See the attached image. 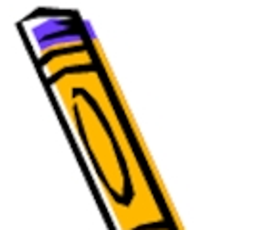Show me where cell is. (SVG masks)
I'll use <instances>...</instances> for the list:
<instances>
[{
	"label": "cell",
	"instance_id": "obj_1",
	"mask_svg": "<svg viewBox=\"0 0 255 230\" xmlns=\"http://www.w3.org/2000/svg\"><path fill=\"white\" fill-rule=\"evenodd\" d=\"M75 100H79L77 119L81 123V134L85 138V144L100 177L106 180V186L110 190L108 194L110 196L117 194V200L121 202V205H127V202H130L132 198V190L127 177V169L121 161H117L121 153L117 148V140H112L108 127H104V123L100 127V117L96 114V108L92 104L83 102V94Z\"/></svg>",
	"mask_w": 255,
	"mask_h": 230
},
{
	"label": "cell",
	"instance_id": "obj_2",
	"mask_svg": "<svg viewBox=\"0 0 255 230\" xmlns=\"http://www.w3.org/2000/svg\"><path fill=\"white\" fill-rule=\"evenodd\" d=\"M40 64L44 67V73L50 77L52 81L62 75L79 73V71H94V62H92V54L87 46L83 48H73V50H64L58 54H52L48 58L40 60Z\"/></svg>",
	"mask_w": 255,
	"mask_h": 230
},
{
	"label": "cell",
	"instance_id": "obj_3",
	"mask_svg": "<svg viewBox=\"0 0 255 230\" xmlns=\"http://www.w3.org/2000/svg\"><path fill=\"white\" fill-rule=\"evenodd\" d=\"M134 230H171L167 227L165 223H159V225H148V227H138V229Z\"/></svg>",
	"mask_w": 255,
	"mask_h": 230
}]
</instances>
